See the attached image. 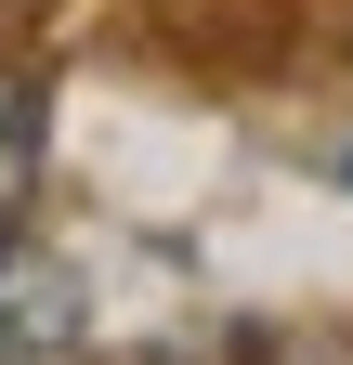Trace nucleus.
<instances>
[{
  "mask_svg": "<svg viewBox=\"0 0 353 365\" xmlns=\"http://www.w3.org/2000/svg\"><path fill=\"white\" fill-rule=\"evenodd\" d=\"M26 339H79V274L0 235V352H26Z\"/></svg>",
  "mask_w": 353,
  "mask_h": 365,
  "instance_id": "1",
  "label": "nucleus"
},
{
  "mask_svg": "<svg viewBox=\"0 0 353 365\" xmlns=\"http://www.w3.org/2000/svg\"><path fill=\"white\" fill-rule=\"evenodd\" d=\"M26 196H39V91L0 78V235L26 222Z\"/></svg>",
  "mask_w": 353,
  "mask_h": 365,
  "instance_id": "2",
  "label": "nucleus"
}]
</instances>
